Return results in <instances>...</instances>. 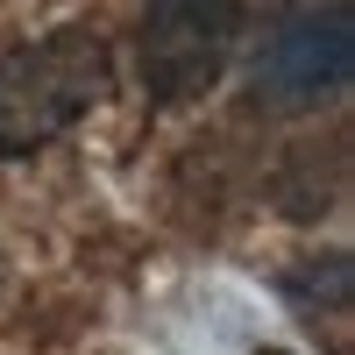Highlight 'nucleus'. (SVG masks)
I'll return each mask as SVG.
<instances>
[{"mask_svg":"<svg viewBox=\"0 0 355 355\" xmlns=\"http://www.w3.org/2000/svg\"><path fill=\"white\" fill-rule=\"evenodd\" d=\"M100 100H107L100 28L64 21L36 43L0 50V157H36L43 142L78 128Z\"/></svg>","mask_w":355,"mask_h":355,"instance_id":"f257e3e1","label":"nucleus"},{"mask_svg":"<svg viewBox=\"0 0 355 355\" xmlns=\"http://www.w3.org/2000/svg\"><path fill=\"white\" fill-rule=\"evenodd\" d=\"M355 71V0H320V8L284 15L256 50V100L277 114H299L313 100L341 93Z\"/></svg>","mask_w":355,"mask_h":355,"instance_id":"f03ea898","label":"nucleus"},{"mask_svg":"<svg viewBox=\"0 0 355 355\" xmlns=\"http://www.w3.org/2000/svg\"><path fill=\"white\" fill-rule=\"evenodd\" d=\"M256 0H150L142 15V78L157 100H192L220 78L234 28Z\"/></svg>","mask_w":355,"mask_h":355,"instance_id":"7ed1b4c3","label":"nucleus"}]
</instances>
